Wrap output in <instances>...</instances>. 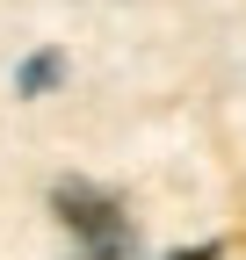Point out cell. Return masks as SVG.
<instances>
[{
	"label": "cell",
	"instance_id": "cell-2",
	"mask_svg": "<svg viewBox=\"0 0 246 260\" xmlns=\"http://www.w3.org/2000/svg\"><path fill=\"white\" fill-rule=\"evenodd\" d=\"M58 80H66V58H58V51H37V58L22 65V94H44V87H58Z\"/></svg>",
	"mask_w": 246,
	"mask_h": 260
},
{
	"label": "cell",
	"instance_id": "cell-3",
	"mask_svg": "<svg viewBox=\"0 0 246 260\" xmlns=\"http://www.w3.org/2000/svg\"><path fill=\"white\" fill-rule=\"evenodd\" d=\"M167 260H225V246H189V253H167Z\"/></svg>",
	"mask_w": 246,
	"mask_h": 260
},
{
	"label": "cell",
	"instance_id": "cell-1",
	"mask_svg": "<svg viewBox=\"0 0 246 260\" xmlns=\"http://www.w3.org/2000/svg\"><path fill=\"white\" fill-rule=\"evenodd\" d=\"M51 217L66 224V239H73L80 260H131L138 253L131 210H123L109 188H95V181H58L51 188Z\"/></svg>",
	"mask_w": 246,
	"mask_h": 260
}]
</instances>
